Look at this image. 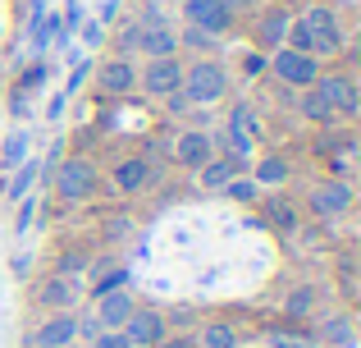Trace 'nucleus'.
<instances>
[{
	"instance_id": "nucleus-1",
	"label": "nucleus",
	"mask_w": 361,
	"mask_h": 348,
	"mask_svg": "<svg viewBox=\"0 0 361 348\" xmlns=\"http://www.w3.org/2000/svg\"><path fill=\"white\" fill-rule=\"evenodd\" d=\"M183 101L188 106H215V101L229 97V69L220 60H197L183 64Z\"/></svg>"
},
{
	"instance_id": "nucleus-2",
	"label": "nucleus",
	"mask_w": 361,
	"mask_h": 348,
	"mask_svg": "<svg viewBox=\"0 0 361 348\" xmlns=\"http://www.w3.org/2000/svg\"><path fill=\"white\" fill-rule=\"evenodd\" d=\"M97 188H101V174L87 156H69V161L55 165V197H60V202L78 206V202H87V197H97Z\"/></svg>"
},
{
	"instance_id": "nucleus-3",
	"label": "nucleus",
	"mask_w": 361,
	"mask_h": 348,
	"mask_svg": "<svg viewBox=\"0 0 361 348\" xmlns=\"http://www.w3.org/2000/svg\"><path fill=\"white\" fill-rule=\"evenodd\" d=\"M265 69H270L279 83H288V88H311V83L320 78V60H316V55L293 51V46L270 51V64H265Z\"/></svg>"
},
{
	"instance_id": "nucleus-4",
	"label": "nucleus",
	"mask_w": 361,
	"mask_h": 348,
	"mask_svg": "<svg viewBox=\"0 0 361 348\" xmlns=\"http://www.w3.org/2000/svg\"><path fill=\"white\" fill-rule=\"evenodd\" d=\"M302 28L311 32V42H316V60L320 55H338L343 51V28H338V18H334V9L329 5H311V9H302Z\"/></svg>"
},
{
	"instance_id": "nucleus-5",
	"label": "nucleus",
	"mask_w": 361,
	"mask_h": 348,
	"mask_svg": "<svg viewBox=\"0 0 361 348\" xmlns=\"http://www.w3.org/2000/svg\"><path fill=\"white\" fill-rule=\"evenodd\" d=\"M183 18L192 28H202V32H211V37H224L238 14H233L229 0H183Z\"/></svg>"
},
{
	"instance_id": "nucleus-6",
	"label": "nucleus",
	"mask_w": 361,
	"mask_h": 348,
	"mask_svg": "<svg viewBox=\"0 0 361 348\" xmlns=\"http://www.w3.org/2000/svg\"><path fill=\"white\" fill-rule=\"evenodd\" d=\"M307 206L320 215V220H338V215H348V211H353V188H348L343 179H325V184H316V188H311Z\"/></svg>"
},
{
	"instance_id": "nucleus-7",
	"label": "nucleus",
	"mask_w": 361,
	"mask_h": 348,
	"mask_svg": "<svg viewBox=\"0 0 361 348\" xmlns=\"http://www.w3.org/2000/svg\"><path fill=\"white\" fill-rule=\"evenodd\" d=\"M142 92H151V97H169V92L183 88V64H178V55H165V60H147L137 73Z\"/></svg>"
},
{
	"instance_id": "nucleus-8",
	"label": "nucleus",
	"mask_w": 361,
	"mask_h": 348,
	"mask_svg": "<svg viewBox=\"0 0 361 348\" xmlns=\"http://www.w3.org/2000/svg\"><path fill=\"white\" fill-rule=\"evenodd\" d=\"M78 335H82L78 316H73V312H55V316H46V321L37 325L27 344H32V348H69Z\"/></svg>"
},
{
	"instance_id": "nucleus-9",
	"label": "nucleus",
	"mask_w": 361,
	"mask_h": 348,
	"mask_svg": "<svg viewBox=\"0 0 361 348\" xmlns=\"http://www.w3.org/2000/svg\"><path fill=\"white\" fill-rule=\"evenodd\" d=\"M119 335H123L133 348H156L169 330H165V316H160V312H151V307H133V316L123 321Z\"/></svg>"
},
{
	"instance_id": "nucleus-10",
	"label": "nucleus",
	"mask_w": 361,
	"mask_h": 348,
	"mask_svg": "<svg viewBox=\"0 0 361 348\" xmlns=\"http://www.w3.org/2000/svg\"><path fill=\"white\" fill-rule=\"evenodd\" d=\"M92 78H97V88L106 92V97H128L133 88H137V69H133V60H106L92 69Z\"/></svg>"
},
{
	"instance_id": "nucleus-11",
	"label": "nucleus",
	"mask_w": 361,
	"mask_h": 348,
	"mask_svg": "<svg viewBox=\"0 0 361 348\" xmlns=\"http://www.w3.org/2000/svg\"><path fill=\"white\" fill-rule=\"evenodd\" d=\"M211 156H215V138L202 133V128H188V133L174 138V161L183 165V170H202Z\"/></svg>"
},
{
	"instance_id": "nucleus-12",
	"label": "nucleus",
	"mask_w": 361,
	"mask_h": 348,
	"mask_svg": "<svg viewBox=\"0 0 361 348\" xmlns=\"http://www.w3.org/2000/svg\"><path fill=\"white\" fill-rule=\"evenodd\" d=\"M256 133H261V119H256V110L247 106V101H238V106L229 110V143H233V156H252V143Z\"/></svg>"
},
{
	"instance_id": "nucleus-13",
	"label": "nucleus",
	"mask_w": 361,
	"mask_h": 348,
	"mask_svg": "<svg viewBox=\"0 0 361 348\" xmlns=\"http://www.w3.org/2000/svg\"><path fill=\"white\" fill-rule=\"evenodd\" d=\"M133 46H142L147 60H165V55H178V32H174V28H165V23H137Z\"/></svg>"
},
{
	"instance_id": "nucleus-14",
	"label": "nucleus",
	"mask_w": 361,
	"mask_h": 348,
	"mask_svg": "<svg viewBox=\"0 0 361 348\" xmlns=\"http://www.w3.org/2000/svg\"><path fill=\"white\" fill-rule=\"evenodd\" d=\"M133 294L128 289H110V294H97V325L101 330H123V321L133 316Z\"/></svg>"
},
{
	"instance_id": "nucleus-15",
	"label": "nucleus",
	"mask_w": 361,
	"mask_h": 348,
	"mask_svg": "<svg viewBox=\"0 0 361 348\" xmlns=\"http://www.w3.org/2000/svg\"><path fill=\"white\" fill-rule=\"evenodd\" d=\"M316 88L325 92V101H329L334 115H357V83L348 78V73H320Z\"/></svg>"
},
{
	"instance_id": "nucleus-16",
	"label": "nucleus",
	"mask_w": 361,
	"mask_h": 348,
	"mask_svg": "<svg viewBox=\"0 0 361 348\" xmlns=\"http://www.w3.org/2000/svg\"><path fill=\"white\" fill-rule=\"evenodd\" d=\"M110 184H115L119 193H142V188L151 184V161L147 156H123L115 170H110Z\"/></svg>"
},
{
	"instance_id": "nucleus-17",
	"label": "nucleus",
	"mask_w": 361,
	"mask_h": 348,
	"mask_svg": "<svg viewBox=\"0 0 361 348\" xmlns=\"http://www.w3.org/2000/svg\"><path fill=\"white\" fill-rule=\"evenodd\" d=\"M233 174H243V161H238V156H211V161L197 170V184L211 188V193H220V188L229 184Z\"/></svg>"
},
{
	"instance_id": "nucleus-18",
	"label": "nucleus",
	"mask_w": 361,
	"mask_h": 348,
	"mask_svg": "<svg viewBox=\"0 0 361 348\" xmlns=\"http://www.w3.org/2000/svg\"><path fill=\"white\" fill-rule=\"evenodd\" d=\"M73 298H78V289H73V280H64V275H51L42 289H37V303L51 307V312H73Z\"/></svg>"
},
{
	"instance_id": "nucleus-19",
	"label": "nucleus",
	"mask_w": 361,
	"mask_h": 348,
	"mask_svg": "<svg viewBox=\"0 0 361 348\" xmlns=\"http://www.w3.org/2000/svg\"><path fill=\"white\" fill-rule=\"evenodd\" d=\"M37 179H42V161L37 156H27L18 170H9V184H5V202H23L27 193L37 188Z\"/></svg>"
},
{
	"instance_id": "nucleus-20",
	"label": "nucleus",
	"mask_w": 361,
	"mask_h": 348,
	"mask_svg": "<svg viewBox=\"0 0 361 348\" xmlns=\"http://www.w3.org/2000/svg\"><path fill=\"white\" fill-rule=\"evenodd\" d=\"M27 156H32V133H27V128H14V133L0 143V170H5V174L18 170Z\"/></svg>"
},
{
	"instance_id": "nucleus-21",
	"label": "nucleus",
	"mask_w": 361,
	"mask_h": 348,
	"mask_svg": "<svg viewBox=\"0 0 361 348\" xmlns=\"http://www.w3.org/2000/svg\"><path fill=\"white\" fill-rule=\"evenodd\" d=\"M55 37H60V14H51V9L27 23V46H32V55H46L55 46Z\"/></svg>"
},
{
	"instance_id": "nucleus-22",
	"label": "nucleus",
	"mask_w": 361,
	"mask_h": 348,
	"mask_svg": "<svg viewBox=\"0 0 361 348\" xmlns=\"http://www.w3.org/2000/svg\"><path fill=\"white\" fill-rule=\"evenodd\" d=\"M192 340H197V348H238V330L229 321H206Z\"/></svg>"
},
{
	"instance_id": "nucleus-23",
	"label": "nucleus",
	"mask_w": 361,
	"mask_h": 348,
	"mask_svg": "<svg viewBox=\"0 0 361 348\" xmlns=\"http://www.w3.org/2000/svg\"><path fill=\"white\" fill-rule=\"evenodd\" d=\"M252 179L261 188H283V184H288V161H283V156H261L256 170H252Z\"/></svg>"
},
{
	"instance_id": "nucleus-24",
	"label": "nucleus",
	"mask_w": 361,
	"mask_h": 348,
	"mask_svg": "<svg viewBox=\"0 0 361 348\" xmlns=\"http://www.w3.org/2000/svg\"><path fill=\"white\" fill-rule=\"evenodd\" d=\"M288 9H270V14H261V42L270 46V51H279L283 46V32H288Z\"/></svg>"
},
{
	"instance_id": "nucleus-25",
	"label": "nucleus",
	"mask_w": 361,
	"mask_h": 348,
	"mask_svg": "<svg viewBox=\"0 0 361 348\" xmlns=\"http://www.w3.org/2000/svg\"><path fill=\"white\" fill-rule=\"evenodd\" d=\"M302 115L311 119V124H329L334 119V110H329V101H325V92L311 83V88H302Z\"/></svg>"
},
{
	"instance_id": "nucleus-26",
	"label": "nucleus",
	"mask_w": 361,
	"mask_h": 348,
	"mask_svg": "<svg viewBox=\"0 0 361 348\" xmlns=\"http://www.w3.org/2000/svg\"><path fill=\"white\" fill-rule=\"evenodd\" d=\"M224 197H229V202H243V206H252V202H261V184H256L252 174H233L229 184L220 188Z\"/></svg>"
},
{
	"instance_id": "nucleus-27",
	"label": "nucleus",
	"mask_w": 361,
	"mask_h": 348,
	"mask_svg": "<svg viewBox=\"0 0 361 348\" xmlns=\"http://www.w3.org/2000/svg\"><path fill=\"white\" fill-rule=\"evenodd\" d=\"M311 307H316V289H311V284H302V289H293V294H288V298H283V312H288V316H307V312H311Z\"/></svg>"
},
{
	"instance_id": "nucleus-28",
	"label": "nucleus",
	"mask_w": 361,
	"mask_h": 348,
	"mask_svg": "<svg viewBox=\"0 0 361 348\" xmlns=\"http://www.w3.org/2000/svg\"><path fill=\"white\" fill-rule=\"evenodd\" d=\"M265 211H270V224H279V229H293V224H298V211H293L283 197H270V202H265Z\"/></svg>"
},
{
	"instance_id": "nucleus-29",
	"label": "nucleus",
	"mask_w": 361,
	"mask_h": 348,
	"mask_svg": "<svg viewBox=\"0 0 361 348\" xmlns=\"http://www.w3.org/2000/svg\"><path fill=\"white\" fill-rule=\"evenodd\" d=\"M46 73H51V69H46V60L27 64V69H23V78H18V92H32V97H37V92L46 88Z\"/></svg>"
},
{
	"instance_id": "nucleus-30",
	"label": "nucleus",
	"mask_w": 361,
	"mask_h": 348,
	"mask_svg": "<svg viewBox=\"0 0 361 348\" xmlns=\"http://www.w3.org/2000/svg\"><path fill=\"white\" fill-rule=\"evenodd\" d=\"M14 206H18V215H14V234H18V239H23V234L32 229V220H37V197L27 193L23 202H14Z\"/></svg>"
},
{
	"instance_id": "nucleus-31",
	"label": "nucleus",
	"mask_w": 361,
	"mask_h": 348,
	"mask_svg": "<svg viewBox=\"0 0 361 348\" xmlns=\"http://www.w3.org/2000/svg\"><path fill=\"white\" fill-rule=\"evenodd\" d=\"M92 69H97V64H92V60H78V64H73V69H69V78H64V97H73V92H78L82 88V83H87L92 78Z\"/></svg>"
},
{
	"instance_id": "nucleus-32",
	"label": "nucleus",
	"mask_w": 361,
	"mask_h": 348,
	"mask_svg": "<svg viewBox=\"0 0 361 348\" xmlns=\"http://www.w3.org/2000/svg\"><path fill=\"white\" fill-rule=\"evenodd\" d=\"M220 37H211V32H202V28H192L188 23L183 28V37H178V46H197V51H206V46H215Z\"/></svg>"
},
{
	"instance_id": "nucleus-33",
	"label": "nucleus",
	"mask_w": 361,
	"mask_h": 348,
	"mask_svg": "<svg viewBox=\"0 0 361 348\" xmlns=\"http://www.w3.org/2000/svg\"><path fill=\"white\" fill-rule=\"evenodd\" d=\"M270 348H316V340H307V335H288V330H274L270 335Z\"/></svg>"
},
{
	"instance_id": "nucleus-34",
	"label": "nucleus",
	"mask_w": 361,
	"mask_h": 348,
	"mask_svg": "<svg viewBox=\"0 0 361 348\" xmlns=\"http://www.w3.org/2000/svg\"><path fill=\"white\" fill-rule=\"evenodd\" d=\"M82 266H87V257H82V252H64V257H60V270H55V275L73 280V275H82Z\"/></svg>"
},
{
	"instance_id": "nucleus-35",
	"label": "nucleus",
	"mask_w": 361,
	"mask_h": 348,
	"mask_svg": "<svg viewBox=\"0 0 361 348\" xmlns=\"http://www.w3.org/2000/svg\"><path fill=\"white\" fill-rule=\"evenodd\" d=\"M265 64H270V60H265L261 51H247V55H243V73H247V78H256V73H265Z\"/></svg>"
},
{
	"instance_id": "nucleus-36",
	"label": "nucleus",
	"mask_w": 361,
	"mask_h": 348,
	"mask_svg": "<svg viewBox=\"0 0 361 348\" xmlns=\"http://www.w3.org/2000/svg\"><path fill=\"white\" fill-rule=\"evenodd\" d=\"M97 348H133L119 330H97Z\"/></svg>"
},
{
	"instance_id": "nucleus-37",
	"label": "nucleus",
	"mask_w": 361,
	"mask_h": 348,
	"mask_svg": "<svg viewBox=\"0 0 361 348\" xmlns=\"http://www.w3.org/2000/svg\"><path fill=\"white\" fill-rule=\"evenodd\" d=\"M123 280H128L123 270H110V275H101V280H97V294H110V289H123Z\"/></svg>"
},
{
	"instance_id": "nucleus-38",
	"label": "nucleus",
	"mask_w": 361,
	"mask_h": 348,
	"mask_svg": "<svg viewBox=\"0 0 361 348\" xmlns=\"http://www.w3.org/2000/svg\"><path fill=\"white\" fill-rule=\"evenodd\" d=\"M156 348H197V340H192V335H165Z\"/></svg>"
},
{
	"instance_id": "nucleus-39",
	"label": "nucleus",
	"mask_w": 361,
	"mask_h": 348,
	"mask_svg": "<svg viewBox=\"0 0 361 348\" xmlns=\"http://www.w3.org/2000/svg\"><path fill=\"white\" fill-rule=\"evenodd\" d=\"M325 340H338V344H348V321H329V325H325Z\"/></svg>"
},
{
	"instance_id": "nucleus-40",
	"label": "nucleus",
	"mask_w": 361,
	"mask_h": 348,
	"mask_svg": "<svg viewBox=\"0 0 361 348\" xmlns=\"http://www.w3.org/2000/svg\"><path fill=\"white\" fill-rule=\"evenodd\" d=\"M101 32H106V23H97V18H92V23L82 28V42H87V46H97V42H101Z\"/></svg>"
},
{
	"instance_id": "nucleus-41",
	"label": "nucleus",
	"mask_w": 361,
	"mask_h": 348,
	"mask_svg": "<svg viewBox=\"0 0 361 348\" xmlns=\"http://www.w3.org/2000/svg\"><path fill=\"white\" fill-rule=\"evenodd\" d=\"M115 14H119V0H101V9H97V23H110Z\"/></svg>"
},
{
	"instance_id": "nucleus-42",
	"label": "nucleus",
	"mask_w": 361,
	"mask_h": 348,
	"mask_svg": "<svg viewBox=\"0 0 361 348\" xmlns=\"http://www.w3.org/2000/svg\"><path fill=\"white\" fill-rule=\"evenodd\" d=\"M64 106H69V97H64V92H55V97H51V106H46V115H51V119H60V115H64Z\"/></svg>"
},
{
	"instance_id": "nucleus-43",
	"label": "nucleus",
	"mask_w": 361,
	"mask_h": 348,
	"mask_svg": "<svg viewBox=\"0 0 361 348\" xmlns=\"http://www.w3.org/2000/svg\"><path fill=\"white\" fill-rule=\"evenodd\" d=\"M27 266H32V261H27V252H18V257H14V275H27Z\"/></svg>"
},
{
	"instance_id": "nucleus-44",
	"label": "nucleus",
	"mask_w": 361,
	"mask_h": 348,
	"mask_svg": "<svg viewBox=\"0 0 361 348\" xmlns=\"http://www.w3.org/2000/svg\"><path fill=\"white\" fill-rule=\"evenodd\" d=\"M46 14V0H32V18H42Z\"/></svg>"
},
{
	"instance_id": "nucleus-45",
	"label": "nucleus",
	"mask_w": 361,
	"mask_h": 348,
	"mask_svg": "<svg viewBox=\"0 0 361 348\" xmlns=\"http://www.w3.org/2000/svg\"><path fill=\"white\" fill-rule=\"evenodd\" d=\"M252 348H270V344H252Z\"/></svg>"
},
{
	"instance_id": "nucleus-46",
	"label": "nucleus",
	"mask_w": 361,
	"mask_h": 348,
	"mask_svg": "<svg viewBox=\"0 0 361 348\" xmlns=\"http://www.w3.org/2000/svg\"><path fill=\"white\" fill-rule=\"evenodd\" d=\"M23 348H32V344H23Z\"/></svg>"
}]
</instances>
